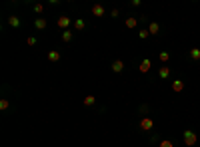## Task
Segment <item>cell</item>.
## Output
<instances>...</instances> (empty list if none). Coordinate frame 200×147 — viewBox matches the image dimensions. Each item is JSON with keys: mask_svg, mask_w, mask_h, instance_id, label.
I'll list each match as a JSON object with an SVG mask.
<instances>
[{"mask_svg": "<svg viewBox=\"0 0 200 147\" xmlns=\"http://www.w3.org/2000/svg\"><path fill=\"white\" fill-rule=\"evenodd\" d=\"M182 137H184V143H186V145H190V147H192V145H196V141H198L196 133H194V131H190V129H186Z\"/></svg>", "mask_w": 200, "mask_h": 147, "instance_id": "cell-1", "label": "cell"}, {"mask_svg": "<svg viewBox=\"0 0 200 147\" xmlns=\"http://www.w3.org/2000/svg\"><path fill=\"white\" fill-rule=\"evenodd\" d=\"M8 107H10V103H8V100H2V101H0V110H2V111H6Z\"/></svg>", "mask_w": 200, "mask_h": 147, "instance_id": "cell-20", "label": "cell"}, {"mask_svg": "<svg viewBox=\"0 0 200 147\" xmlns=\"http://www.w3.org/2000/svg\"><path fill=\"white\" fill-rule=\"evenodd\" d=\"M168 60H170V54H168V52H162V54H160V62H162V64H168Z\"/></svg>", "mask_w": 200, "mask_h": 147, "instance_id": "cell-18", "label": "cell"}, {"mask_svg": "<svg viewBox=\"0 0 200 147\" xmlns=\"http://www.w3.org/2000/svg\"><path fill=\"white\" fill-rule=\"evenodd\" d=\"M124 24H126V28H136V26H138V18H136V16H128Z\"/></svg>", "mask_w": 200, "mask_h": 147, "instance_id": "cell-6", "label": "cell"}, {"mask_svg": "<svg viewBox=\"0 0 200 147\" xmlns=\"http://www.w3.org/2000/svg\"><path fill=\"white\" fill-rule=\"evenodd\" d=\"M48 60H50V62H58V60H60V52L52 50L50 54H48Z\"/></svg>", "mask_w": 200, "mask_h": 147, "instance_id": "cell-15", "label": "cell"}, {"mask_svg": "<svg viewBox=\"0 0 200 147\" xmlns=\"http://www.w3.org/2000/svg\"><path fill=\"white\" fill-rule=\"evenodd\" d=\"M84 28H86V22H84V20H80V18L74 20V30H84Z\"/></svg>", "mask_w": 200, "mask_h": 147, "instance_id": "cell-14", "label": "cell"}, {"mask_svg": "<svg viewBox=\"0 0 200 147\" xmlns=\"http://www.w3.org/2000/svg\"><path fill=\"white\" fill-rule=\"evenodd\" d=\"M34 26H36L38 30H44V28H46V18H36V20H34Z\"/></svg>", "mask_w": 200, "mask_h": 147, "instance_id": "cell-10", "label": "cell"}, {"mask_svg": "<svg viewBox=\"0 0 200 147\" xmlns=\"http://www.w3.org/2000/svg\"><path fill=\"white\" fill-rule=\"evenodd\" d=\"M110 14H112V18H118V14H120V12H118V10L114 8V10H112V12H110Z\"/></svg>", "mask_w": 200, "mask_h": 147, "instance_id": "cell-24", "label": "cell"}, {"mask_svg": "<svg viewBox=\"0 0 200 147\" xmlns=\"http://www.w3.org/2000/svg\"><path fill=\"white\" fill-rule=\"evenodd\" d=\"M190 58L194 62H200V48H192L190 50Z\"/></svg>", "mask_w": 200, "mask_h": 147, "instance_id": "cell-12", "label": "cell"}, {"mask_svg": "<svg viewBox=\"0 0 200 147\" xmlns=\"http://www.w3.org/2000/svg\"><path fill=\"white\" fill-rule=\"evenodd\" d=\"M138 36H140V40H146V38L150 36V32H148V30H140V32H138Z\"/></svg>", "mask_w": 200, "mask_h": 147, "instance_id": "cell-19", "label": "cell"}, {"mask_svg": "<svg viewBox=\"0 0 200 147\" xmlns=\"http://www.w3.org/2000/svg\"><path fill=\"white\" fill-rule=\"evenodd\" d=\"M160 147H174V143H172V141H160Z\"/></svg>", "mask_w": 200, "mask_h": 147, "instance_id": "cell-21", "label": "cell"}, {"mask_svg": "<svg viewBox=\"0 0 200 147\" xmlns=\"http://www.w3.org/2000/svg\"><path fill=\"white\" fill-rule=\"evenodd\" d=\"M42 10H44V6H42V4H34V12H36V14H40Z\"/></svg>", "mask_w": 200, "mask_h": 147, "instance_id": "cell-22", "label": "cell"}, {"mask_svg": "<svg viewBox=\"0 0 200 147\" xmlns=\"http://www.w3.org/2000/svg\"><path fill=\"white\" fill-rule=\"evenodd\" d=\"M92 14L98 16V18H102V16L106 14V8L102 6V4H94V6H92Z\"/></svg>", "mask_w": 200, "mask_h": 147, "instance_id": "cell-3", "label": "cell"}, {"mask_svg": "<svg viewBox=\"0 0 200 147\" xmlns=\"http://www.w3.org/2000/svg\"><path fill=\"white\" fill-rule=\"evenodd\" d=\"M172 90H174L176 94H180V91L184 90V81L182 80H172Z\"/></svg>", "mask_w": 200, "mask_h": 147, "instance_id": "cell-5", "label": "cell"}, {"mask_svg": "<svg viewBox=\"0 0 200 147\" xmlns=\"http://www.w3.org/2000/svg\"><path fill=\"white\" fill-rule=\"evenodd\" d=\"M72 36H74V34H72L70 30H64V32H62V40H64V42H70V40H72Z\"/></svg>", "mask_w": 200, "mask_h": 147, "instance_id": "cell-16", "label": "cell"}, {"mask_svg": "<svg viewBox=\"0 0 200 147\" xmlns=\"http://www.w3.org/2000/svg\"><path fill=\"white\" fill-rule=\"evenodd\" d=\"M68 26H70V18L68 16H60V18H58V28L68 30Z\"/></svg>", "mask_w": 200, "mask_h": 147, "instance_id": "cell-4", "label": "cell"}, {"mask_svg": "<svg viewBox=\"0 0 200 147\" xmlns=\"http://www.w3.org/2000/svg\"><path fill=\"white\" fill-rule=\"evenodd\" d=\"M94 101H96L94 96H86L84 97V105H94Z\"/></svg>", "mask_w": 200, "mask_h": 147, "instance_id": "cell-17", "label": "cell"}, {"mask_svg": "<svg viewBox=\"0 0 200 147\" xmlns=\"http://www.w3.org/2000/svg\"><path fill=\"white\" fill-rule=\"evenodd\" d=\"M150 64H152V62H150L148 58H146V60H142V64H140V72H142V74H146L148 70H150Z\"/></svg>", "mask_w": 200, "mask_h": 147, "instance_id": "cell-9", "label": "cell"}, {"mask_svg": "<svg viewBox=\"0 0 200 147\" xmlns=\"http://www.w3.org/2000/svg\"><path fill=\"white\" fill-rule=\"evenodd\" d=\"M8 24L12 26V28H18V26H20V18H18V16H10V18H8Z\"/></svg>", "mask_w": 200, "mask_h": 147, "instance_id": "cell-13", "label": "cell"}, {"mask_svg": "<svg viewBox=\"0 0 200 147\" xmlns=\"http://www.w3.org/2000/svg\"><path fill=\"white\" fill-rule=\"evenodd\" d=\"M112 70H114L116 74H120L124 70V62H122V60H114V62H112Z\"/></svg>", "mask_w": 200, "mask_h": 147, "instance_id": "cell-7", "label": "cell"}, {"mask_svg": "<svg viewBox=\"0 0 200 147\" xmlns=\"http://www.w3.org/2000/svg\"><path fill=\"white\" fill-rule=\"evenodd\" d=\"M158 76H160L162 80L170 78V68H168V66H162V68H160V72H158Z\"/></svg>", "mask_w": 200, "mask_h": 147, "instance_id": "cell-8", "label": "cell"}, {"mask_svg": "<svg viewBox=\"0 0 200 147\" xmlns=\"http://www.w3.org/2000/svg\"><path fill=\"white\" fill-rule=\"evenodd\" d=\"M148 32H150V34H152V36H156V34H158V32H160V26L156 24V22H150V26H148Z\"/></svg>", "mask_w": 200, "mask_h": 147, "instance_id": "cell-11", "label": "cell"}, {"mask_svg": "<svg viewBox=\"0 0 200 147\" xmlns=\"http://www.w3.org/2000/svg\"><path fill=\"white\" fill-rule=\"evenodd\" d=\"M152 127H154L152 117H142V119H140V129H142V131H150Z\"/></svg>", "mask_w": 200, "mask_h": 147, "instance_id": "cell-2", "label": "cell"}, {"mask_svg": "<svg viewBox=\"0 0 200 147\" xmlns=\"http://www.w3.org/2000/svg\"><path fill=\"white\" fill-rule=\"evenodd\" d=\"M26 42H28V46H34L36 44V38L34 36H28V40H26Z\"/></svg>", "mask_w": 200, "mask_h": 147, "instance_id": "cell-23", "label": "cell"}]
</instances>
